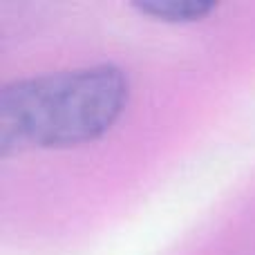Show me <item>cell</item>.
<instances>
[{"label":"cell","mask_w":255,"mask_h":255,"mask_svg":"<svg viewBox=\"0 0 255 255\" xmlns=\"http://www.w3.org/2000/svg\"><path fill=\"white\" fill-rule=\"evenodd\" d=\"M128 101L130 79L112 63L16 79L0 90V154L92 143L115 128Z\"/></svg>","instance_id":"cell-1"},{"label":"cell","mask_w":255,"mask_h":255,"mask_svg":"<svg viewBox=\"0 0 255 255\" xmlns=\"http://www.w3.org/2000/svg\"><path fill=\"white\" fill-rule=\"evenodd\" d=\"M132 7L154 20L179 25V22H197L206 18L215 9V4L204 0H145V2H134Z\"/></svg>","instance_id":"cell-2"}]
</instances>
